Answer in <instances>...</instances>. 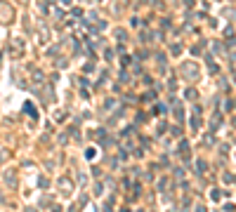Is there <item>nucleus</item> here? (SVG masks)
<instances>
[{"mask_svg": "<svg viewBox=\"0 0 236 212\" xmlns=\"http://www.w3.org/2000/svg\"><path fill=\"white\" fill-rule=\"evenodd\" d=\"M0 19H2L5 24H10V21L14 19V14H12V7H10L7 2H0Z\"/></svg>", "mask_w": 236, "mask_h": 212, "instance_id": "f257e3e1", "label": "nucleus"}, {"mask_svg": "<svg viewBox=\"0 0 236 212\" xmlns=\"http://www.w3.org/2000/svg\"><path fill=\"white\" fill-rule=\"evenodd\" d=\"M19 2H26V0H19Z\"/></svg>", "mask_w": 236, "mask_h": 212, "instance_id": "f03ea898", "label": "nucleus"}]
</instances>
